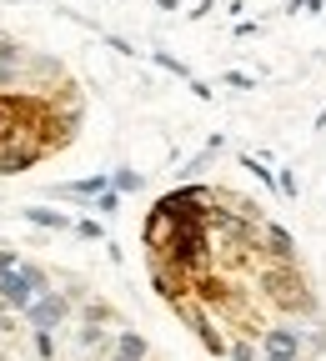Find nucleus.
<instances>
[{
	"label": "nucleus",
	"mask_w": 326,
	"mask_h": 361,
	"mask_svg": "<svg viewBox=\"0 0 326 361\" xmlns=\"http://www.w3.org/2000/svg\"><path fill=\"white\" fill-rule=\"evenodd\" d=\"M301 341H306L301 331H291V326H276V331H266V341H261V351H266L261 361H306L311 351H306Z\"/></svg>",
	"instance_id": "1"
},
{
	"label": "nucleus",
	"mask_w": 326,
	"mask_h": 361,
	"mask_svg": "<svg viewBox=\"0 0 326 361\" xmlns=\"http://www.w3.org/2000/svg\"><path fill=\"white\" fill-rule=\"evenodd\" d=\"M0 296H6L11 306H20V311H30V301H35V281L25 276V271H0Z\"/></svg>",
	"instance_id": "2"
},
{
	"label": "nucleus",
	"mask_w": 326,
	"mask_h": 361,
	"mask_svg": "<svg viewBox=\"0 0 326 361\" xmlns=\"http://www.w3.org/2000/svg\"><path fill=\"white\" fill-rule=\"evenodd\" d=\"M30 322H35V331H51V326H61L66 316H71V306H66V296H40V301H30Z\"/></svg>",
	"instance_id": "3"
},
{
	"label": "nucleus",
	"mask_w": 326,
	"mask_h": 361,
	"mask_svg": "<svg viewBox=\"0 0 326 361\" xmlns=\"http://www.w3.org/2000/svg\"><path fill=\"white\" fill-rule=\"evenodd\" d=\"M171 241H176V216L156 201V211H151V221H146V246H151V251H171Z\"/></svg>",
	"instance_id": "4"
},
{
	"label": "nucleus",
	"mask_w": 326,
	"mask_h": 361,
	"mask_svg": "<svg viewBox=\"0 0 326 361\" xmlns=\"http://www.w3.org/2000/svg\"><path fill=\"white\" fill-rule=\"evenodd\" d=\"M261 241L271 246V256L282 261V266H291V261H296V246H291V236H286L276 221H266V226H261Z\"/></svg>",
	"instance_id": "5"
},
{
	"label": "nucleus",
	"mask_w": 326,
	"mask_h": 361,
	"mask_svg": "<svg viewBox=\"0 0 326 361\" xmlns=\"http://www.w3.org/2000/svg\"><path fill=\"white\" fill-rule=\"evenodd\" d=\"M25 221H35L40 231H71V216H61V211H51V206H25Z\"/></svg>",
	"instance_id": "6"
},
{
	"label": "nucleus",
	"mask_w": 326,
	"mask_h": 361,
	"mask_svg": "<svg viewBox=\"0 0 326 361\" xmlns=\"http://www.w3.org/2000/svg\"><path fill=\"white\" fill-rule=\"evenodd\" d=\"M116 361H146V336L126 331V336H121V346H116Z\"/></svg>",
	"instance_id": "7"
},
{
	"label": "nucleus",
	"mask_w": 326,
	"mask_h": 361,
	"mask_svg": "<svg viewBox=\"0 0 326 361\" xmlns=\"http://www.w3.org/2000/svg\"><path fill=\"white\" fill-rule=\"evenodd\" d=\"M111 186H116V191L126 196V191H141V186H146V180H141V176H135V171H116V176H111Z\"/></svg>",
	"instance_id": "8"
},
{
	"label": "nucleus",
	"mask_w": 326,
	"mask_h": 361,
	"mask_svg": "<svg viewBox=\"0 0 326 361\" xmlns=\"http://www.w3.org/2000/svg\"><path fill=\"white\" fill-rule=\"evenodd\" d=\"M276 191H282V196H301V180H296V171H282V176H276Z\"/></svg>",
	"instance_id": "9"
},
{
	"label": "nucleus",
	"mask_w": 326,
	"mask_h": 361,
	"mask_svg": "<svg viewBox=\"0 0 326 361\" xmlns=\"http://www.w3.org/2000/svg\"><path fill=\"white\" fill-rule=\"evenodd\" d=\"M76 231H80L85 241H106V226H101V221H76Z\"/></svg>",
	"instance_id": "10"
},
{
	"label": "nucleus",
	"mask_w": 326,
	"mask_h": 361,
	"mask_svg": "<svg viewBox=\"0 0 326 361\" xmlns=\"http://www.w3.org/2000/svg\"><path fill=\"white\" fill-rule=\"evenodd\" d=\"M156 66H161V71H171V75H186V80H191V71H186L176 56H166V51H156Z\"/></svg>",
	"instance_id": "11"
},
{
	"label": "nucleus",
	"mask_w": 326,
	"mask_h": 361,
	"mask_svg": "<svg viewBox=\"0 0 326 361\" xmlns=\"http://www.w3.org/2000/svg\"><path fill=\"white\" fill-rule=\"evenodd\" d=\"M116 206H121V191H116V186H111V191H106V196H96V211H106V216H111V211H116Z\"/></svg>",
	"instance_id": "12"
},
{
	"label": "nucleus",
	"mask_w": 326,
	"mask_h": 361,
	"mask_svg": "<svg viewBox=\"0 0 326 361\" xmlns=\"http://www.w3.org/2000/svg\"><path fill=\"white\" fill-rule=\"evenodd\" d=\"M35 351H40V356H56V341H51V331H35Z\"/></svg>",
	"instance_id": "13"
},
{
	"label": "nucleus",
	"mask_w": 326,
	"mask_h": 361,
	"mask_svg": "<svg viewBox=\"0 0 326 361\" xmlns=\"http://www.w3.org/2000/svg\"><path fill=\"white\" fill-rule=\"evenodd\" d=\"M11 56H16V45H11L6 35H0V61H11Z\"/></svg>",
	"instance_id": "14"
},
{
	"label": "nucleus",
	"mask_w": 326,
	"mask_h": 361,
	"mask_svg": "<svg viewBox=\"0 0 326 361\" xmlns=\"http://www.w3.org/2000/svg\"><path fill=\"white\" fill-rule=\"evenodd\" d=\"M11 71H16V61H0V80H11Z\"/></svg>",
	"instance_id": "15"
}]
</instances>
